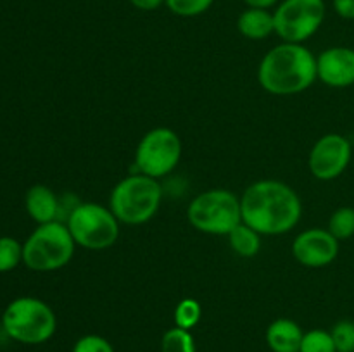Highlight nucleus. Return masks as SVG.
I'll use <instances>...</instances> for the list:
<instances>
[{
  "label": "nucleus",
  "mask_w": 354,
  "mask_h": 352,
  "mask_svg": "<svg viewBox=\"0 0 354 352\" xmlns=\"http://www.w3.org/2000/svg\"><path fill=\"white\" fill-rule=\"evenodd\" d=\"M242 223L259 235H283L301 219L303 204L292 186L279 179H259L241 197Z\"/></svg>",
  "instance_id": "f257e3e1"
},
{
  "label": "nucleus",
  "mask_w": 354,
  "mask_h": 352,
  "mask_svg": "<svg viewBox=\"0 0 354 352\" xmlns=\"http://www.w3.org/2000/svg\"><path fill=\"white\" fill-rule=\"evenodd\" d=\"M317 79V57L303 43L282 41L270 48L259 62V85L273 95H296Z\"/></svg>",
  "instance_id": "f03ea898"
},
{
  "label": "nucleus",
  "mask_w": 354,
  "mask_h": 352,
  "mask_svg": "<svg viewBox=\"0 0 354 352\" xmlns=\"http://www.w3.org/2000/svg\"><path fill=\"white\" fill-rule=\"evenodd\" d=\"M2 328L7 337L19 344L40 345L54 337L57 317L54 309L38 297H17L3 309Z\"/></svg>",
  "instance_id": "7ed1b4c3"
},
{
  "label": "nucleus",
  "mask_w": 354,
  "mask_h": 352,
  "mask_svg": "<svg viewBox=\"0 0 354 352\" xmlns=\"http://www.w3.org/2000/svg\"><path fill=\"white\" fill-rule=\"evenodd\" d=\"M162 200L159 182L142 173L116 183L109 195V209L123 224H144L154 217Z\"/></svg>",
  "instance_id": "20e7f679"
},
{
  "label": "nucleus",
  "mask_w": 354,
  "mask_h": 352,
  "mask_svg": "<svg viewBox=\"0 0 354 352\" xmlns=\"http://www.w3.org/2000/svg\"><path fill=\"white\" fill-rule=\"evenodd\" d=\"M76 244L62 221L38 224L23 244V262L37 273H48L68 264Z\"/></svg>",
  "instance_id": "39448f33"
},
{
  "label": "nucleus",
  "mask_w": 354,
  "mask_h": 352,
  "mask_svg": "<svg viewBox=\"0 0 354 352\" xmlns=\"http://www.w3.org/2000/svg\"><path fill=\"white\" fill-rule=\"evenodd\" d=\"M120 221L109 206L97 202H80L68 214L66 226L76 245L86 251H104L116 244Z\"/></svg>",
  "instance_id": "423d86ee"
},
{
  "label": "nucleus",
  "mask_w": 354,
  "mask_h": 352,
  "mask_svg": "<svg viewBox=\"0 0 354 352\" xmlns=\"http://www.w3.org/2000/svg\"><path fill=\"white\" fill-rule=\"evenodd\" d=\"M187 219L203 233L228 235L242 223L241 199L230 190H206L189 204Z\"/></svg>",
  "instance_id": "0eeeda50"
},
{
  "label": "nucleus",
  "mask_w": 354,
  "mask_h": 352,
  "mask_svg": "<svg viewBox=\"0 0 354 352\" xmlns=\"http://www.w3.org/2000/svg\"><path fill=\"white\" fill-rule=\"evenodd\" d=\"M182 157V140L171 128L159 126L140 138L135 150L137 171L151 178H162L178 166Z\"/></svg>",
  "instance_id": "6e6552de"
},
{
  "label": "nucleus",
  "mask_w": 354,
  "mask_h": 352,
  "mask_svg": "<svg viewBox=\"0 0 354 352\" xmlns=\"http://www.w3.org/2000/svg\"><path fill=\"white\" fill-rule=\"evenodd\" d=\"M324 0H282L273 12L275 33L287 43H304L324 24Z\"/></svg>",
  "instance_id": "1a4fd4ad"
},
{
  "label": "nucleus",
  "mask_w": 354,
  "mask_h": 352,
  "mask_svg": "<svg viewBox=\"0 0 354 352\" xmlns=\"http://www.w3.org/2000/svg\"><path fill=\"white\" fill-rule=\"evenodd\" d=\"M353 147L346 137L339 133H328L318 138L317 144L311 147L310 166L311 175L322 182H330L339 178L351 162Z\"/></svg>",
  "instance_id": "9d476101"
},
{
  "label": "nucleus",
  "mask_w": 354,
  "mask_h": 352,
  "mask_svg": "<svg viewBox=\"0 0 354 352\" xmlns=\"http://www.w3.org/2000/svg\"><path fill=\"white\" fill-rule=\"evenodd\" d=\"M339 254V240L324 228H310L294 238L292 255L306 268H324L335 261Z\"/></svg>",
  "instance_id": "9b49d317"
},
{
  "label": "nucleus",
  "mask_w": 354,
  "mask_h": 352,
  "mask_svg": "<svg viewBox=\"0 0 354 352\" xmlns=\"http://www.w3.org/2000/svg\"><path fill=\"white\" fill-rule=\"evenodd\" d=\"M317 76L334 88L354 85V48L330 47L317 57Z\"/></svg>",
  "instance_id": "f8f14e48"
},
{
  "label": "nucleus",
  "mask_w": 354,
  "mask_h": 352,
  "mask_svg": "<svg viewBox=\"0 0 354 352\" xmlns=\"http://www.w3.org/2000/svg\"><path fill=\"white\" fill-rule=\"evenodd\" d=\"M24 207L30 214L31 219L38 224L50 223V221H59V213H61V202L55 195L54 190L47 185H33L28 188L26 197H24Z\"/></svg>",
  "instance_id": "ddd939ff"
},
{
  "label": "nucleus",
  "mask_w": 354,
  "mask_h": 352,
  "mask_svg": "<svg viewBox=\"0 0 354 352\" xmlns=\"http://www.w3.org/2000/svg\"><path fill=\"white\" fill-rule=\"evenodd\" d=\"M303 328L289 317H279L266 330V344L273 352H299Z\"/></svg>",
  "instance_id": "4468645a"
},
{
  "label": "nucleus",
  "mask_w": 354,
  "mask_h": 352,
  "mask_svg": "<svg viewBox=\"0 0 354 352\" xmlns=\"http://www.w3.org/2000/svg\"><path fill=\"white\" fill-rule=\"evenodd\" d=\"M237 28L242 37L249 40H265L270 35L275 33V21L273 12L270 9H256L248 7L244 12L239 16Z\"/></svg>",
  "instance_id": "2eb2a0df"
},
{
  "label": "nucleus",
  "mask_w": 354,
  "mask_h": 352,
  "mask_svg": "<svg viewBox=\"0 0 354 352\" xmlns=\"http://www.w3.org/2000/svg\"><path fill=\"white\" fill-rule=\"evenodd\" d=\"M227 237L232 251L241 257H254L261 251V235L245 223H239Z\"/></svg>",
  "instance_id": "dca6fc26"
},
{
  "label": "nucleus",
  "mask_w": 354,
  "mask_h": 352,
  "mask_svg": "<svg viewBox=\"0 0 354 352\" xmlns=\"http://www.w3.org/2000/svg\"><path fill=\"white\" fill-rule=\"evenodd\" d=\"M161 352H197L196 340L190 330L175 326L162 335Z\"/></svg>",
  "instance_id": "f3484780"
},
{
  "label": "nucleus",
  "mask_w": 354,
  "mask_h": 352,
  "mask_svg": "<svg viewBox=\"0 0 354 352\" xmlns=\"http://www.w3.org/2000/svg\"><path fill=\"white\" fill-rule=\"evenodd\" d=\"M328 231L337 240H348L354 235V209L353 207H339L328 219Z\"/></svg>",
  "instance_id": "a211bd4d"
},
{
  "label": "nucleus",
  "mask_w": 354,
  "mask_h": 352,
  "mask_svg": "<svg viewBox=\"0 0 354 352\" xmlns=\"http://www.w3.org/2000/svg\"><path fill=\"white\" fill-rule=\"evenodd\" d=\"M203 316V307L196 299H183L175 307V324L183 330H192L197 326Z\"/></svg>",
  "instance_id": "6ab92c4d"
},
{
  "label": "nucleus",
  "mask_w": 354,
  "mask_h": 352,
  "mask_svg": "<svg viewBox=\"0 0 354 352\" xmlns=\"http://www.w3.org/2000/svg\"><path fill=\"white\" fill-rule=\"evenodd\" d=\"M23 262V244L12 237H0V273L12 271Z\"/></svg>",
  "instance_id": "aec40b11"
},
{
  "label": "nucleus",
  "mask_w": 354,
  "mask_h": 352,
  "mask_svg": "<svg viewBox=\"0 0 354 352\" xmlns=\"http://www.w3.org/2000/svg\"><path fill=\"white\" fill-rule=\"evenodd\" d=\"M299 352H337L330 331L310 330L303 335Z\"/></svg>",
  "instance_id": "412c9836"
},
{
  "label": "nucleus",
  "mask_w": 354,
  "mask_h": 352,
  "mask_svg": "<svg viewBox=\"0 0 354 352\" xmlns=\"http://www.w3.org/2000/svg\"><path fill=\"white\" fill-rule=\"evenodd\" d=\"M214 0H165L166 7L180 17H196L209 10Z\"/></svg>",
  "instance_id": "4be33fe9"
},
{
  "label": "nucleus",
  "mask_w": 354,
  "mask_h": 352,
  "mask_svg": "<svg viewBox=\"0 0 354 352\" xmlns=\"http://www.w3.org/2000/svg\"><path fill=\"white\" fill-rule=\"evenodd\" d=\"M337 352H354V321L342 320L330 330Z\"/></svg>",
  "instance_id": "5701e85b"
},
{
  "label": "nucleus",
  "mask_w": 354,
  "mask_h": 352,
  "mask_svg": "<svg viewBox=\"0 0 354 352\" xmlns=\"http://www.w3.org/2000/svg\"><path fill=\"white\" fill-rule=\"evenodd\" d=\"M73 352H114V347L107 338L100 335H83L75 342Z\"/></svg>",
  "instance_id": "b1692460"
},
{
  "label": "nucleus",
  "mask_w": 354,
  "mask_h": 352,
  "mask_svg": "<svg viewBox=\"0 0 354 352\" xmlns=\"http://www.w3.org/2000/svg\"><path fill=\"white\" fill-rule=\"evenodd\" d=\"M332 7L342 19H354V0H332Z\"/></svg>",
  "instance_id": "393cba45"
},
{
  "label": "nucleus",
  "mask_w": 354,
  "mask_h": 352,
  "mask_svg": "<svg viewBox=\"0 0 354 352\" xmlns=\"http://www.w3.org/2000/svg\"><path fill=\"white\" fill-rule=\"evenodd\" d=\"M130 3L140 10H156L165 3V0H130Z\"/></svg>",
  "instance_id": "a878e982"
},
{
  "label": "nucleus",
  "mask_w": 354,
  "mask_h": 352,
  "mask_svg": "<svg viewBox=\"0 0 354 352\" xmlns=\"http://www.w3.org/2000/svg\"><path fill=\"white\" fill-rule=\"evenodd\" d=\"M280 0H244L248 7H256V9H272L273 6H279Z\"/></svg>",
  "instance_id": "bb28decb"
}]
</instances>
